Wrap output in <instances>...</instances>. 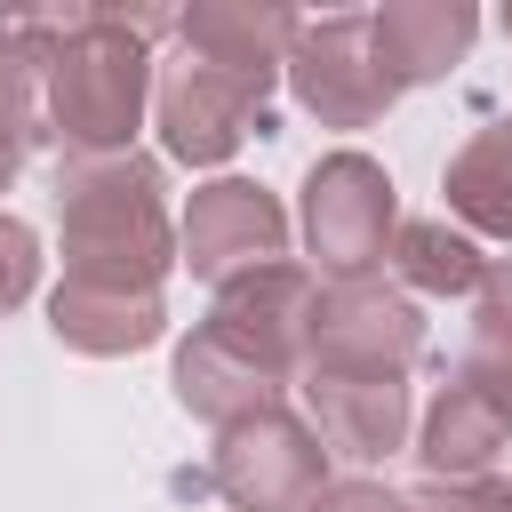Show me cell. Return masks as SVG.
I'll return each instance as SVG.
<instances>
[{
  "mask_svg": "<svg viewBox=\"0 0 512 512\" xmlns=\"http://www.w3.org/2000/svg\"><path fill=\"white\" fill-rule=\"evenodd\" d=\"M312 280L296 264H264L232 288H216V312L176 352V392L208 424H240L256 408H280V384L304 368L312 328Z\"/></svg>",
  "mask_w": 512,
  "mask_h": 512,
  "instance_id": "obj_1",
  "label": "cell"
},
{
  "mask_svg": "<svg viewBox=\"0 0 512 512\" xmlns=\"http://www.w3.org/2000/svg\"><path fill=\"white\" fill-rule=\"evenodd\" d=\"M56 336L72 352H136L160 336V296H104V288H56L48 304Z\"/></svg>",
  "mask_w": 512,
  "mask_h": 512,
  "instance_id": "obj_13",
  "label": "cell"
},
{
  "mask_svg": "<svg viewBox=\"0 0 512 512\" xmlns=\"http://www.w3.org/2000/svg\"><path fill=\"white\" fill-rule=\"evenodd\" d=\"M504 432H512V416H504L472 376H456V384L432 400V416H424V464H432V480H472V472L504 448Z\"/></svg>",
  "mask_w": 512,
  "mask_h": 512,
  "instance_id": "obj_12",
  "label": "cell"
},
{
  "mask_svg": "<svg viewBox=\"0 0 512 512\" xmlns=\"http://www.w3.org/2000/svg\"><path fill=\"white\" fill-rule=\"evenodd\" d=\"M56 216H64V288L160 296V272H168L176 240H168L152 160H136V152L64 160L56 168Z\"/></svg>",
  "mask_w": 512,
  "mask_h": 512,
  "instance_id": "obj_3",
  "label": "cell"
},
{
  "mask_svg": "<svg viewBox=\"0 0 512 512\" xmlns=\"http://www.w3.org/2000/svg\"><path fill=\"white\" fill-rule=\"evenodd\" d=\"M32 280H40V248H32V232H24L16 216H0V312L24 304Z\"/></svg>",
  "mask_w": 512,
  "mask_h": 512,
  "instance_id": "obj_19",
  "label": "cell"
},
{
  "mask_svg": "<svg viewBox=\"0 0 512 512\" xmlns=\"http://www.w3.org/2000/svg\"><path fill=\"white\" fill-rule=\"evenodd\" d=\"M304 240L328 280H368L392 248V176L368 152H328L304 176Z\"/></svg>",
  "mask_w": 512,
  "mask_h": 512,
  "instance_id": "obj_7",
  "label": "cell"
},
{
  "mask_svg": "<svg viewBox=\"0 0 512 512\" xmlns=\"http://www.w3.org/2000/svg\"><path fill=\"white\" fill-rule=\"evenodd\" d=\"M504 32H512V8H504Z\"/></svg>",
  "mask_w": 512,
  "mask_h": 512,
  "instance_id": "obj_21",
  "label": "cell"
},
{
  "mask_svg": "<svg viewBox=\"0 0 512 512\" xmlns=\"http://www.w3.org/2000/svg\"><path fill=\"white\" fill-rule=\"evenodd\" d=\"M424 352V320L384 280H328L312 296L304 368L296 376H408Z\"/></svg>",
  "mask_w": 512,
  "mask_h": 512,
  "instance_id": "obj_4",
  "label": "cell"
},
{
  "mask_svg": "<svg viewBox=\"0 0 512 512\" xmlns=\"http://www.w3.org/2000/svg\"><path fill=\"white\" fill-rule=\"evenodd\" d=\"M304 512H408V496H392L376 480H344V488H320Z\"/></svg>",
  "mask_w": 512,
  "mask_h": 512,
  "instance_id": "obj_20",
  "label": "cell"
},
{
  "mask_svg": "<svg viewBox=\"0 0 512 512\" xmlns=\"http://www.w3.org/2000/svg\"><path fill=\"white\" fill-rule=\"evenodd\" d=\"M40 48L48 16H0V184L24 160V136L40 120Z\"/></svg>",
  "mask_w": 512,
  "mask_h": 512,
  "instance_id": "obj_14",
  "label": "cell"
},
{
  "mask_svg": "<svg viewBox=\"0 0 512 512\" xmlns=\"http://www.w3.org/2000/svg\"><path fill=\"white\" fill-rule=\"evenodd\" d=\"M208 488L232 496L240 512H304L328 488V448L288 408H256V416L224 424V448L208 464Z\"/></svg>",
  "mask_w": 512,
  "mask_h": 512,
  "instance_id": "obj_6",
  "label": "cell"
},
{
  "mask_svg": "<svg viewBox=\"0 0 512 512\" xmlns=\"http://www.w3.org/2000/svg\"><path fill=\"white\" fill-rule=\"evenodd\" d=\"M280 256H288V216H280L272 192H256L240 176L192 192V208H184V264L200 280L232 288V280H248V272H264Z\"/></svg>",
  "mask_w": 512,
  "mask_h": 512,
  "instance_id": "obj_9",
  "label": "cell"
},
{
  "mask_svg": "<svg viewBox=\"0 0 512 512\" xmlns=\"http://www.w3.org/2000/svg\"><path fill=\"white\" fill-rule=\"evenodd\" d=\"M456 376H472L504 416H512V264H496L488 280H480V312H472V352H464V368Z\"/></svg>",
  "mask_w": 512,
  "mask_h": 512,
  "instance_id": "obj_17",
  "label": "cell"
},
{
  "mask_svg": "<svg viewBox=\"0 0 512 512\" xmlns=\"http://www.w3.org/2000/svg\"><path fill=\"white\" fill-rule=\"evenodd\" d=\"M168 24L176 16H128V8H64V16H48L40 120L72 160L128 152L136 120H144V88H152L144 40L168 32Z\"/></svg>",
  "mask_w": 512,
  "mask_h": 512,
  "instance_id": "obj_2",
  "label": "cell"
},
{
  "mask_svg": "<svg viewBox=\"0 0 512 512\" xmlns=\"http://www.w3.org/2000/svg\"><path fill=\"white\" fill-rule=\"evenodd\" d=\"M288 80L304 96V112H320L328 128H368L400 80L384 72V48H376V24L368 16H328V24H296L288 40Z\"/></svg>",
  "mask_w": 512,
  "mask_h": 512,
  "instance_id": "obj_8",
  "label": "cell"
},
{
  "mask_svg": "<svg viewBox=\"0 0 512 512\" xmlns=\"http://www.w3.org/2000/svg\"><path fill=\"white\" fill-rule=\"evenodd\" d=\"M384 256H392V272H400L408 288H424V296H472V288L488 280L480 248H472L464 232H448V224H400Z\"/></svg>",
  "mask_w": 512,
  "mask_h": 512,
  "instance_id": "obj_16",
  "label": "cell"
},
{
  "mask_svg": "<svg viewBox=\"0 0 512 512\" xmlns=\"http://www.w3.org/2000/svg\"><path fill=\"white\" fill-rule=\"evenodd\" d=\"M376 48H384V72L408 88V80H432L448 72L464 48H472V8H448V0H400V8H376Z\"/></svg>",
  "mask_w": 512,
  "mask_h": 512,
  "instance_id": "obj_11",
  "label": "cell"
},
{
  "mask_svg": "<svg viewBox=\"0 0 512 512\" xmlns=\"http://www.w3.org/2000/svg\"><path fill=\"white\" fill-rule=\"evenodd\" d=\"M448 208H456L464 224L512 240V120L480 128V136L448 160Z\"/></svg>",
  "mask_w": 512,
  "mask_h": 512,
  "instance_id": "obj_15",
  "label": "cell"
},
{
  "mask_svg": "<svg viewBox=\"0 0 512 512\" xmlns=\"http://www.w3.org/2000/svg\"><path fill=\"white\" fill-rule=\"evenodd\" d=\"M304 400H312L320 448H336L352 464H376L408 440V384L400 376H304Z\"/></svg>",
  "mask_w": 512,
  "mask_h": 512,
  "instance_id": "obj_10",
  "label": "cell"
},
{
  "mask_svg": "<svg viewBox=\"0 0 512 512\" xmlns=\"http://www.w3.org/2000/svg\"><path fill=\"white\" fill-rule=\"evenodd\" d=\"M408 512H512V488L504 480H432V488H416L408 496Z\"/></svg>",
  "mask_w": 512,
  "mask_h": 512,
  "instance_id": "obj_18",
  "label": "cell"
},
{
  "mask_svg": "<svg viewBox=\"0 0 512 512\" xmlns=\"http://www.w3.org/2000/svg\"><path fill=\"white\" fill-rule=\"evenodd\" d=\"M264 96H272V72H248V64H224L208 48H184L168 72H160V144L192 168H216L240 152L248 128H264Z\"/></svg>",
  "mask_w": 512,
  "mask_h": 512,
  "instance_id": "obj_5",
  "label": "cell"
}]
</instances>
